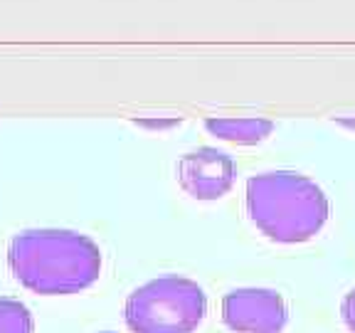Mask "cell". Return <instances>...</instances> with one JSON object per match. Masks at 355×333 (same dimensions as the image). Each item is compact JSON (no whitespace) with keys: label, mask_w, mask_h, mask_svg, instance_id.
<instances>
[{"label":"cell","mask_w":355,"mask_h":333,"mask_svg":"<svg viewBox=\"0 0 355 333\" xmlns=\"http://www.w3.org/2000/svg\"><path fill=\"white\" fill-rule=\"evenodd\" d=\"M328 212L326 193L301 173L269 171L247 180V215L274 242H309L323 230Z\"/></svg>","instance_id":"obj_2"},{"label":"cell","mask_w":355,"mask_h":333,"mask_svg":"<svg viewBox=\"0 0 355 333\" xmlns=\"http://www.w3.org/2000/svg\"><path fill=\"white\" fill-rule=\"evenodd\" d=\"M205 128L222 141L232 144L252 146L264 141L274 131V123L261 117H244V119H227V117H212L205 121Z\"/></svg>","instance_id":"obj_6"},{"label":"cell","mask_w":355,"mask_h":333,"mask_svg":"<svg viewBox=\"0 0 355 333\" xmlns=\"http://www.w3.org/2000/svg\"><path fill=\"white\" fill-rule=\"evenodd\" d=\"M205 316L202 287L178 274L150 279L128 294L123 306V318L133 333H195Z\"/></svg>","instance_id":"obj_3"},{"label":"cell","mask_w":355,"mask_h":333,"mask_svg":"<svg viewBox=\"0 0 355 333\" xmlns=\"http://www.w3.org/2000/svg\"><path fill=\"white\" fill-rule=\"evenodd\" d=\"M30 309L17 299H0V333H33Z\"/></svg>","instance_id":"obj_7"},{"label":"cell","mask_w":355,"mask_h":333,"mask_svg":"<svg viewBox=\"0 0 355 333\" xmlns=\"http://www.w3.org/2000/svg\"><path fill=\"white\" fill-rule=\"evenodd\" d=\"M106 333H111V331H106Z\"/></svg>","instance_id":"obj_9"},{"label":"cell","mask_w":355,"mask_h":333,"mask_svg":"<svg viewBox=\"0 0 355 333\" xmlns=\"http://www.w3.org/2000/svg\"><path fill=\"white\" fill-rule=\"evenodd\" d=\"M340 318H343L345 328L350 333H355V289H350L345 294L343 304H340Z\"/></svg>","instance_id":"obj_8"},{"label":"cell","mask_w":355,"mask_h":333,"mask_svg":"<svg viewBox=\"0 0 355 333\" xmlns=\"http://www.w3.org/2000/svg\"><path fill=\"white\" fill-rule=\"evenodd\" d=\"M8 264L12 277L35 294H79L99 279L101 250L72 230H25L10 239Z\"/></svg>","instance_id":"obj_1"},{"label":"cell","mask_w":355,"mask_h":333,"mask_svg":"<svg viewBox=\"0 0 355 333\" xmlns=\"http://www.w3.org/2000/svg\"><path fill=\"white\" fill-rule=\"evenodd\" d=\"M237 166L225 151L198 148L178 161V183L195 200H220L232 190Z\"/></svg>","instance_id":"obj_5"},{"label":"cell","mask_w":355,"mask_h":333,"mask_svg":"<svg viewBox=\"0 0 355 333\" xmlns=\"http://www.w3.org/2000/svg\"><path fill=\"white\" fill-rule=\"evenodd\" d=\"M222 321L237 333H282L288 309L274 289H232L222 299Z\"/></svg>","instance_id":"obj_4"}]
</instances>
